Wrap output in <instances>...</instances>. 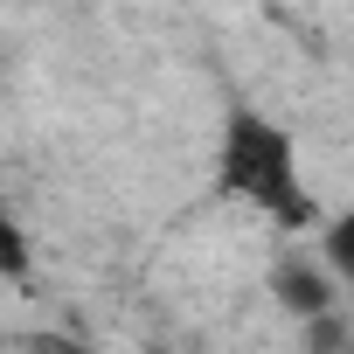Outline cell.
Listing matches in <instances>:
<instances>
[{"label": "cell", "instance_id": "obj_1", "mask_svg": "<svg viewBox=\"0 0 354 354\" xmlns=\"http://www.w3.org/2000/svg\"><path fill=\"white\" fill-rule=\"evenodd\" d=\"M216 195L243 202L257 216H271L278 230H313L319 202L299 174V139L257 111V104H230L223 111V139H216Z\"/></svg>", "mask_w": 354, "mask_h": 354}, {"label": "cell", "instance_id": "obj_5", "mask_svg": "<svg viewBox=\"0 0 354 354\" xmlns=\"http://www.w3.org/2000/svg\"><path fill=\"white\" fill-rule=\"evenodd\" d=\"M28 354H91L84 340H70V333H35L28 340Z\"/></svg>", "mask_w": 354, "mask_h": 354}, {"label": "cell", "instance_id": "obj_4", "mask_svg": "<svg viewBox=\"0 0 354 354\" xmlns=\"http://www.w3.org/2000/svg\"><path fill=\"white\" fill-rule=\"evenodd\" d=\"M0 278H28V236L8 209H0Z\"/></svg>", "mask_w": 354, "mask_h": 354}, {"label": "cell", "instance_id": "obj_2", "mask_svg": "<svg viewBox=\"0 0 354 354\" xmlns=\"http://www.w3.org/2000/svg\"><path fill=\"white\" fill-rule=\"evenodd\" d=\"M271 299H278L292 319L333 313V271H326V257H319V264H313V257H278V264H271Z\"/></svg>", "mask_w": 354, "mask_h": 354}, {"label": "cell", "instance_id": "obj_3", "mask_svg": "<svg viewBox=\"0 0 354 354\" xmlns=\"http://www.w3.org/2000/svg\"><path fill=\"white\" fill-rule=\"evenodd\" d=\"M319 257H326V271H333L340 285H354V209H340V216L319 230Z\"/></svg>", "mask_w": 354, "mask_h": 354}]
</instances>
